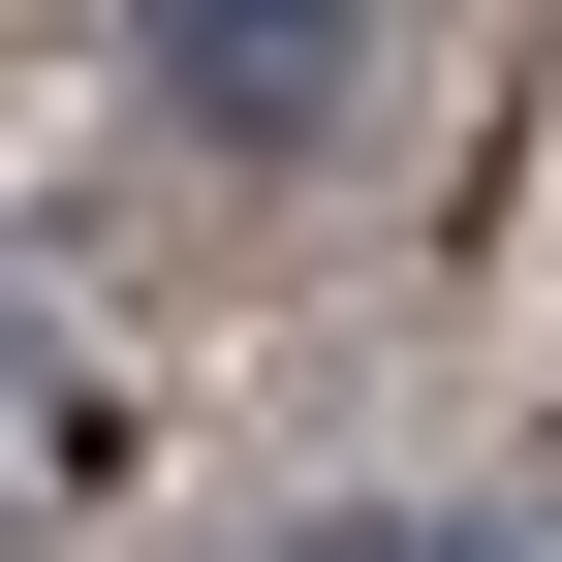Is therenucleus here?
Here are the masks:
<instances>
[{
    "label": "nucleus",
    "instance_id": "1",
    "mask_svg": "<svg viewBox=\"0 0 562 562\" xmlns=\"http://www.w3.org/2000/svg\"><path fill=\"white\" fill-rule=\"evenodd\" d=\"M125 63H157V125H220V157H281V125L344 94V32H313V0H188V32H125Z\"/></svg>",
    "mask_w": 562,
    "mask_h": 562
},
{
    "label": "nucleus",
    "instance_id": "2",
    "mask_svg": "<svg viewBox=\"0 0 562 562\" xmlns=\"http://www.w3.org/2000/svg\"><path fill=\"white\" fill-rule=\"evenodd\" d=\"M281 562H501V531H281Z\"/></svg>",
    "mask_w": 562,
    "mask_h": 562
}]
</instances>
